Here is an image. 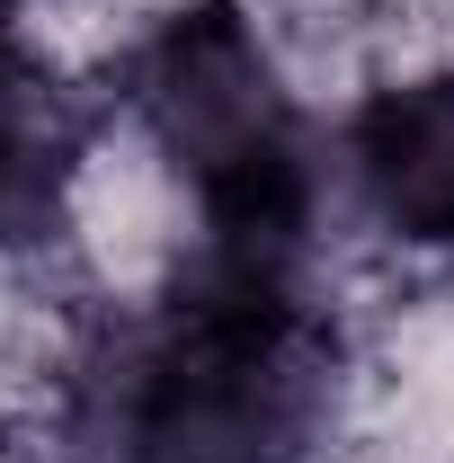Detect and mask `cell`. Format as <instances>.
<instances>
[{
	"instance_id": "obj_1",
	"label": "cell",
	"mask_w": 454,
	"mask_h": 463,
	"mask_svg": "<svg viewBox=\"0 0 454 463\" xmlns=\"http://www.w3.org/2000/svg\"><path fill=\"white\" fill-rule=\"evenodd\" d=\"M339 339L303 259L205 241L196 268L116 312L62 392L71 463H303Z\"/></svg>"
},
{
	"instance_id": "obj_3",
	"label": "cell",
	"mask_w": 454,
	"mask_h": 463,
	"mask_svg": "<svg viewBox=\"0 0 454 463\" xmlns=\"http://www.w3.org/2000/svg\"><path fill=\"white\" fill-rule=\"evenodd\" d=\"M90 170V116L54 54L0 9V259L45 250Z\"/></svg>"
},
{
	"instance_id": "obj_2",
	"label": "cell",
	"mask_w": 454,
	"mask_h": 463,
	"mask_svg": "<svg viewBox=\"0 0 454 463\" xmlns=\"http://www.w3.org/2000/svg\"><path fill=\"white\" fill-rule=\"evenodd\" d=\"M125 108L161 143V161L187 178L205 241L223 250H277L303 259V223L321 196L312 125L285 90L268 36L232 0H187L125 54Z\"/></svg>"
},
{
	"instance_id": "obj_4",
	"label": "cell",
	"mask_w": 454,
	"mask_h": 463,
	"mask_svg": "<svg viewBox=\"0 0 454 463\" xmlns=\"http://www.w3.org/2000/svg\"><path fill=\"white\" fill-rule=\"evenodd\" d=\"M347 187L410 250H454V71L374 90L347 116Z\"/></svg>"
}]
</instances>
